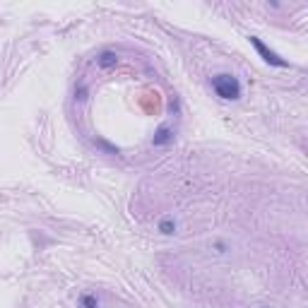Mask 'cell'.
<instances>
[{
  "label": "cell",
  "instance_id": "obj_1",
  "mask_svg": "<svg viewBox=\"0 0 308 308\" xmlns=\"http://www.w3.org/2000/svg\"><path fill=\"white\" fill-rule=\"evenodd\" d=\"M212 89L217 92V97L226 101H236L241 97V82L234 75H214L212 77Z\"/></svg>",
  "mask_w": 308,
  "mask_h": 308
},
{
  "label": "cell",
  "instance_id": "obj_2",
  "mask_svg": "<svg viewBox=\"0 0 308 308\" xmlns=\"http://www.w3.org/2000/svg\"><path fill=\"white\" fill-rule=\"evenodd\" d=\"M251 44L255 46V51H258V53L263 55L265 63H270V65H277V67H286V60H282V58H279L275 51H270V48H267V46H265L263 41L258 39V36H251Z\"/></svg>",
  "mask_w": 308,
  "mask_h": 308
},
{
  "label": "cell",
  "instance_id": "obj_3",
  "mask_svg": "<svg viewBox=\"0 0 308 308\" xmlns=\"http://www.w3.org/2000/svg\"><path fill=\"white\" fill-rule=\"evenodd\" d=\"M171 140H174V130H171V128H159V130L154 132L152 144L154 147H164V144H169Z\"/></svg>",
  "mask_w": 308,
  "mask_h": 308
},
{
  "label": "cell",
  "instance_id": "obj_4",
  "mask_svg": "<svg viewBox=\"0 0 308 308\" xmlns=\"http://www.w3.org/2000/svg\"><path fill=\"white\" fill-rule=\"evenodd\" d=\"M159 231H162L164 236H171V234L176 231V219H171V217L162 219V221H159Z\"/></svg>",
  "mask_w": 308,
  "mask_h": 308
},
{
  "label": "cell",
  "instance_id": "obj_5",
  "mask_svg": "<svg viewBox=\"0 0 308 308\" xmlns=\"http://www.w3.org/2000/svg\"><path fill=\"white\" fill-rule=\"evenodd\" d=\"M99 65L101 67H113L116 65V53H113V51H104V53L99 55Z\"/></svg>",
  "mask_w": 308,
  "mask_h": 308
},
{
  "label": "cell",
  "instance_id": "obj_6",
  "mask_svg": "<svg viewBox=\"0 0 308 308\" xmlns=\"http://www.w3.org/2000/svg\"><path fill=\"white\" fill-rule=\"evenodd\" d=\"M80 303H82V308H99V301H97V296H92V294H85V296L80 298Z\"/></svg>",
  "mask_w": 308,
  "mask_h": 308
},
{
  "label": "cell",
  "instance_id": "obj_7",
  "mask_svg": "<svg viewBox=\"0 0 308 308\" xmlns=\"http://www.w3.org/2000/svg\"><path fill=\"white\" fill-rule=\"evenodd\" d=\"M214 248H217V253H226V243L224 241H214Z\"/></svg>",
  "mask_w": 308,
  "mask_h": 308
}]
</instances>
